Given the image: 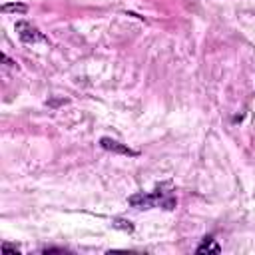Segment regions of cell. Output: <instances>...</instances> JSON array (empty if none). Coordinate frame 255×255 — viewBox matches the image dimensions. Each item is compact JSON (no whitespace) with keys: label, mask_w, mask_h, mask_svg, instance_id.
<instances>
[{"label":"cell","mask_w":255,"mask_h":255,"mask_svg":"<svg viewBox=\"0 0 255 255\" xmlns=\"http://www.w3.org/2000/svg\"><path fill=\"white\" fill-rule=\"evenodd\" d=\"M129 205L131 207H137V209H151V207H161V209H175L177 205V199L173 195V189H171V181H165V183H159L151 193H133L129 199Z\"/></svg>","instance_id":"6da1fadb"},{"label":"cell","mask_w":255,"mask_h":255,"mask_svg":"<svg viewBox=\"0 0 255 255\" xmlns=\"http://www.w3.org/2000/svg\"><path fill=\"white\" fill-rule=\"evenodd\" d=\"M16 32H18V38L24 42V44H36V42H48V38L36 28L32 26L30 22H16Z\"/></svg>","instance_id":"7a4b0ae2"},{"label":"cell","mask_w":255,"mask_h":255,"mask_svg":"<svg viewBox=\"0 0 255 255\" xmlns=\"http://www.w3.org/2000/svg\"><path fill=\"white\" fill-rule=\"evenodd\" d=\"M100 145L104 149H108V151H114V153H122V155H129V157H135L137 155L135 149H131V147H128V145H124V143H120V141H116L112 137H102L100 139Z\"/></svg>","instance_id":"3957f363"},{"label":"cell","mask_w":255,"mask_h":255,"mask_svg":"<svg viewBox=\"0 0 255 255\" xmlns=\"http://www.w3.org/2000/svg\"><path fill=\"white\" fill-rule=\"evenodd\" d=\"M197 253H219L221 251V247L215 243V239L209 235V237H205L199 245H197V249H195Z\"/></svg>","instance_id":"277c9868"},{"label":"cell","mask_w":255,"mask_h":255,"mask_svg":"<svg viewBox=\"0 0 255 255\" xmlns=\"http://www.w3.org/2000/svg\"><path fill=\"white\" fill-rule=\"evenodd\" d=\"M2 12L4 14H26L28 12V6L22 4V2H6L2 6Z\"/></svg>","instance_id":"5b68a950"},{"label":"cell","mask_w":255,"mask_h":255,"mask_svg":"<svg viewBox=\"0 0 255 255\" xmlns=\"http://www.w3.org/2000/svg\"><path fill=\"white\" fill-rule=\"evenodd\" d=\"M114 227H120V229H126V231H133V225L126 219H114Z\"/></svg>","instance_id":"8992f818"},{"label":"cell","mask_w":255,"mask_h":255,"mask_svg":"<svg viewBox=\"0 0 255 255\" xmlns=\"http://www.w3.org/2000/svg\"><path fill=\"white\" fill-rule=\"evenodd\" d=\"M2 251H4V253H14V255L20 253V249H18L16 245H10V243H2Z\"/></svg>","instance_id":"52a82bcc"}]
</instances>
